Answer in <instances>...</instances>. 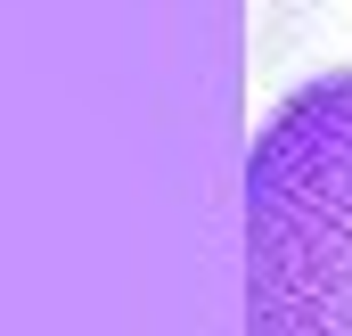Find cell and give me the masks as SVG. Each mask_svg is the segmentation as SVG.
<instances>
[{
    "instance_id": "obj_1",
    "label": "cell",
    "mask_w": 352,
    "mask_h": 336,
    "mask_svg": "<svg viewBox=\"0 0 352 336\" xmlns=\"http://www.w3.org/2000/svg\"><path fill=\"white\" fill-rule=\"evenodd\" d=\"M246 336H352V74L303 83L254 132Z\"/></svg>"
}]
</instances>
